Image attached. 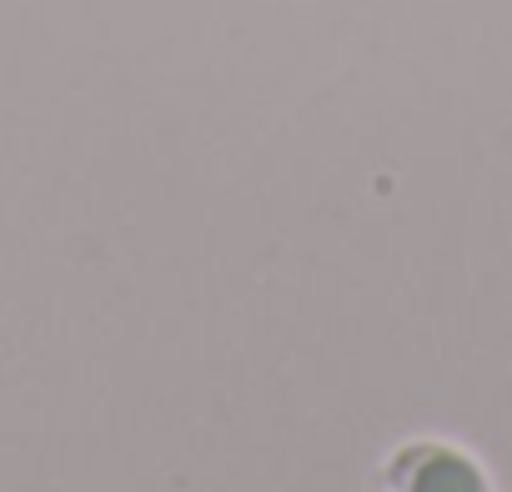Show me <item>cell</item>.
Returning <instances> with one entry per match:
<instances>
[{
    "mask_svg": "<svg viewBox=\"0 0 512 492\" xmlns=\"http://www.w3.org/2000/svg\"><path fill=\"white\" fill-rule=\"evenodd\" d=\"M387 492H492V482L447 442H407L387 462Z\"/></svg>",
    "mask_w": 512,
    "mask_h": 492,
    "instance_id": "obj_1",
    "label": "cell"
}]
</instances>
